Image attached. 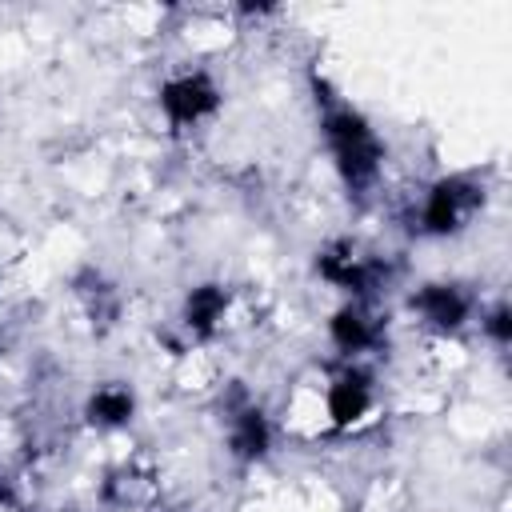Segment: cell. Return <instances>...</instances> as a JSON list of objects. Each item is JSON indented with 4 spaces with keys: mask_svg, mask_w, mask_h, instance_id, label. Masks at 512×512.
Wrapping results in <instances>:
<instances>
[{
    "mask_svg": "<svg viewBox=\"0 0 512 512\" xmlns=\"http://www.w3.org/2000/svg\"><path fill=\"white\" fill-rule=\"evenodd\" d=\"M320 132H324L332 168L340 172L344 188L368 192L384 172V140L376 136V128L352 104H336L328 96L324 116H320Z\"/></svg>",
    "mask_w": 512,
    "mask_h": 512,
    "instance_id": "cell-1",
    "label": "cell"
},
{
    "mask_svg": "<svg viewBox=\"0 0 512 512\" xmlns=\"http://www.w3.org/2000/svg\"><path fill=\"white\" fill-rule=\"evenodd\" d=\"M480 208H484V184L476 176L456 172V176H440L436 184H428L416 224L428 236H452V232L468 228Z\"/></svg>",
    "mask_w": 512,
    "mask_h": 512,
    "instance_id": "cell-2",
    "label": "cell"
},
{
    "mask_svg": "<svg viewBox=\"0 0 512 512\" xmlns=\"http://www.w3.org/2000/svg\"><path fill=\"white\" fill-rule=\"evenodd\" d=\"M220 84L212 80V72L204 68H188V72H176L160 84L156 92V104H160V116L168 120L172 132H184V128H196L204 124L208 116L220 112Z\"/></svg>",
    "mask_w": 512,
    "mask_h": 512,
    "instance_id": "cell-3",
    "label": "cell"
},
{
    "mask_svg": "<svg viewBox=\"0 0 512 512\" xmlns=\"http://www.w3.org/2000/svg\"><path fill=\"white\" fill-rule=\"evenodd\" d=\"M320 396H324V420H328V432H348L356 424H364L376 408V380L368 368H360V360H344L324 384H320Z\"/></svg>",
    "mask_w": 512,
    "mask_h": 512,
    "instance_id": "cell-4",
    "label": "cell"
},
{
    "mask_svg": "<svg viewBox=\"0 0 512 512\" xmlns=\"http://www.w3.org/2000/svg\"><path fill=\"white\" fill-rule=\"evenodd\" d=\"M408 304H412V316L440 340L456 336L472 316V296L460 284H444V280L440 284H420Z\"/></svg>",
    "mask_w": 512,
    "mask_h": 512,
    "instance_id": "cell-5",
    "label": "cell"
},
{
    "mask_svg": "<svg viewBox=\"0 0 512 512\" xmlns=\"http://www.w3.org/2000/svg\"><path fill=\"white\" fill-rule=\"evenodd\" d=\"M328 340L344 360H360L384 344V320L368 308V300H348L328 320Z\"/></svg>",
    "mask_w": 512,
    "mask_h": 512,
    "instance_id": "cell-6",
    "label": "cell"
},
{
    "mask_svg": "<svg viewBox=\"0 0 512 512\" xmlns=\"http://www.w3.org/2000/svg\"><path fill=\"white\" fill-rule=\"evenodd\" d=\"M268 448H272V420L248 400L232 404L228 408V452L244 464H256L268 456Z\"/></svg>",
    "mask_w": 512,
    "mask_h": 512,
    "instance_id": "cell-7",
    "label": "cell"
},
{
    "mask_svg": "<svg viewBox=\"0 0 512 512\" xmlns=\"http://www.w3.org/2000/svg\"><path fill=\"white\" fill-rule=\"evenodd\" d=\"M232 312V292L224 284H196L188 296H184V328L196 336V340H208L224 328Z\"/></svg>",
    "mask_w": 512,
    "mask_h": 512,
    "instance_id": "cell-8",
    "label": "cell"
},
{
    "mask_svg": "<svg viewBox=\"0 0 512 512\" xmlns=\"http://www.w3.org/2000/svg\"><path fill=\"white\" fill-rule=\"evenodd\" d=\"M84 416L92 428L100 432H116V428H128L132 416H136V392L120 380H108V384H96V392L88 396L84 404Z\"/></svg>",
    "mask_w": 512,
    "mask_h": 512,
    "instance_id": "cell-9",
    "label": "cell"
},
{
    "mask_svg": "<svg viewBox=\"0 0 512 512\" xmlns=\"http://www.w3.org/2000/svg\"><path fill=\"white\" fill-rule=\"evenodd\" d=\"M480 328H484V336H488L496 348H504V344H508V336H512V324H508V304H496L492 312H484V316H480Z\"/></svg>",
    "mask_w": 512,
    "mask_h": 512,
    "instance_id": "cell-10",
    "label": "cell"
},
{
    "mask_svg": "<svg viewBox=\"0 0 512 512\" xmlns=\"http://www.w3.org/2000/svg\"><path fill=\"white\" fill-rule=\"evenodd\" d=\"M0 360H4V344H0Z\"/></svg>",
    "mask_w": 512,
    "mask_h": 512,
    "instance_id": "cell-11",
    "label": "cell"
},
{
    "mask_svg": "<svg viewBox=\"0 0 512 512\" xmlns=\"http://www.w3.org/2000/svg\"><path fill=\"white\" fill-rule=\"evenodd\" d=\"M60 512H76V508H60Z\"/></svg>",
    "mask_w": 512,
    "mask_h": 512,
    "instance_id": "cell-12",
    "label": "cell"
}]
</instances>
